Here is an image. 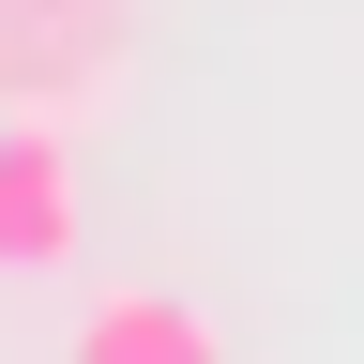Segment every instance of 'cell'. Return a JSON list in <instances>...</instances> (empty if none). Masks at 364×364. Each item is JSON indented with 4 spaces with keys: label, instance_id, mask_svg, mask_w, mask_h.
Returning <instances> with one entry per match:
<instances>
[{
    "label": "cell",
    "instance_id": "6da1fadb",
    "mask_svg": "<svg viewBox=\"0 0 364 364\" xmlns=\"http://www.w3.org/2000/svg\"><path fill=\"white\" fill-rule=\"evenodd\" d=\"M91 243V198H76V136L61 122H0V273H76Z\"/></svg>",
    "mask_w": 364,
    "mask_h": 364
},
{
    "label": "cell",
    "instance_id": "7a4b0ae2",
    "mask_svg": "<svg viewBox=\"0 0 364 364\" xmlns=\"http://www.w3.org/2000/svg\"><path fill=\"white\" fill-rule=\"evenodd\" d=\"M61 364H228V318L182 304V289H91Z\"/></svg>",
    "mask_w": 364,
    "mask_h": 364
}]
</instances>
